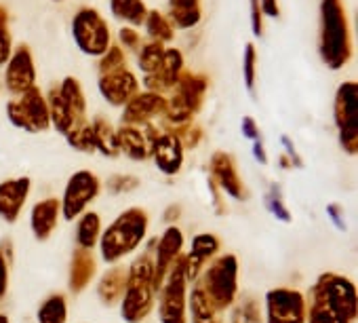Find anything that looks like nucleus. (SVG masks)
<instances>
[{"instance_id":"nucleus-18","label":"nucleus","mask_w":358,"mask_h":323,"mask_svg":"<svg viewBox=\"0 0 358 323\" xmlns=\"http://www.w3.org/2000/svg\"><path fill=\"white\" fill-rule=\"evenodd\" d=\"M30 188L32 180L28 176L0 182V218L9 224H15L30 197Z\"/></svg>"},{"instance_id":"nucleus-12","label":"nucleus","mask_w":358,"mask_h":323,"mask_svg":"<svg viewBox=\"0 0 358 323\" xmlns=\"http://www.w3.org/2000/svg\"><path fill=\"white\" fill-rule=\"evenodd\" d=\"M184 233L179 226H169L162 237L156 239L154 243V252H152V260H154V289L158 291L169 268L173 266V262L184 254Z\"/></svg>"},{"instance_id":"nucleus-11","label":"nucleus","mask_w":358,"mask_h":323,"mask_svg":"<svg viewBox=\"0 0 358 323\" xmlns=\"http://www.w3.org/2000/svg\"><path fill=\"white\" fill-rule=\"evenodd\" d=\"M264 323H306V296L291 287H276L266 294Z\"/></svg>"},{"instance_id":"nucleus-26","label":"nucleus","mask_w":358,"mask_h":323,"mask_svg":"<svg viewBox=\"0 0 358 323\" xmlns=\"http://www.w3.org/2000/svg\"><path fill=\"white\" fill-rule=\"evenodd\" d=\"M188 317L190 323H224L222 312L211 304V300L199 285H194L188 296Z\"/></svg>"},{"instance_id":"nucleus-42","label":"nucleus","mask_w":358,"mask_h":323,"mask_svg":"<svg viewBox=\"0 0 358 323\" xmlns=\"http://www.w3.org/2000/svg\"><path fill=\"white\" fill-rule=\"evenodd\" d=\"M11 55H13V39L9 28H5L0 30V66H5Z\"/></svg>"},{"instance_id":"nucleus-15","label":"nucleus","mask_w":358,"mask_h":323,"mask_svg":"<svg viewBox=\"0 0 358 323\" xmlns=\"http://www.w3.org/2000/svg\"><path fill=\"white\" fill-rule=\"evenodd\" d=\"M184 152H186V148L182 146V142H179L177 135L160 133L150 148V158L154 160V165L160 174L175 176V174L182 172Z\"/></svg>"},{"instance_id":"nucleus-38","label":"nucleus","mask_w":358,"mask_h":323,"mask_svg":"<svg viewBox=\"0 0 358 323\" xmlns=\"http://www.w3.org/2000/svg\"><path fill=\"white\" fill-rule=\"evenodd\" d=\"M124 64H127V62H124V51H122V47L110 45V49L101 55V62H99V76H101V74L116 72V70H122V68H127Z\"/></svg>"},{"instance_id":"nucleus-41","label":"nucleus","mask_w":358,"mask_h":323,"mask_svg":"<svg viewBox=\"0 0 358 323\" xmlns=\"http://www.w3.org/2000/svg\"><path fill=\"white\" fill-rule=\"evenodd\" d=\"M171 20L179 28H192L201 22V9H190V11H171Z\"/></svg>"},{"instance_id":"nucleus-29","label":"nucleus","mask_w":358,"mask_h":323,"mask_svg":"<svg viewBox=\"0 0 358 323\" xmlns=\"http://www.w3.org/2000/svg\"><path fill=\"white\" fill-rule=\"evenodd\" d=\"M101 237V218L97 212H85L76 222V243L80 249L93 252Z\"/></svg>"},{"instance_id":"nucleus-2","label":"nucleus","mask_w":358,"mask_h":323,"mask_svg":"<svg viewBox=\"0 0 358 323\" xmlns=\"http://www.w3.org/2000/svg\"><path fill=\"white\" fill-rule=\"evenodd\" d=\"M154 243H150V249H145L141 256H137L129 266V279L127 289L120 298V317L124 323H143L156 302V289H154Z\"/></svg>"},{"instance_id":"nucleus-36","label":"nucleus","mask_w":358,"mask_h":323,"mask_svg":"<svg viewBox=\"0 0 358 323\" xmlns=\"http://www.w3.org/2000/svg\"><path fill=\"white\" fill-rule=\"evenodd\" d=\"M68 144L78 150V152H95V137H93V127L91 123H83L78 127H74L68 135H66Z\"/></svg>"},{"instance_id":"nucleus-51","label":"nucleus","mask_w":358,"mask_h":323,"mask_svg":"<svg viewBox=\"0 0 358 323\" xmlns=\"http://www.w3.org/2000/svg\"><path fill=\"white\" fill-rule=\"evenodd\" d=\"M179 214H182V207H179V205H171L164 212V222H169V226H173V222L179 220Z\"/></svg>"},{"instance_id":"nucleus-9","label":"nucleus","mask_w":358,"mask_h":323,"mask_svg":"<svg viewBox=\"0 0 358 323\" xmlns=\"http://www.w3.org/2000/svg\"><path fill=\"white\" fill-rule=\"evenodd\" d=\"M72 34L78 49L87 55L101 57L110 49V28L95 9H80L72 22Z\"/></svg>"},{"instance_id":"nucleus-3","label":"nucleus","mask_w":358,"mask_h":323,"mask_svg":"<svg viewBox=\"0 0 358 323\" xmlns=\"http://www.w3.org/2000/svg\"><path fill=\"white\" fill-rule=\"evenodd\" d=\"M150 216L141 207L124 209L99 237V254L106 264H116L133 254L145 239Z\"/></svg>"},{"instance_id":"nucleus-5","label":"nucleus","mask_w":358,"mask_h":323,"mask_svg":"<svg viewBox=\"0 0 358 323\" xmlns=\"http://www.w3.org/2000/svg\"><path fill=\"white\" fill-rule=\"evenodd\" d=\"M205 296L211 300V304L224 312L228 310L238 296V260L234 254H222L215 256L213 262L205 268L196 283Z\"/></svg>"},{"instance_id":"nucleus-32","label":"nucleus","mask_w":358,"mask_h":323,"mask_svg":"<svg viewBox=\"0 0 358 323\" xmlns=\"http://www.w3.org/2000/svg\"><path fill=\"white\" fill-rule=\"evenodd\" d=\"M38 323H66L68 321V302L64 294H51L36 312Z\"/></svg>"},{"instance_id":"nucleus-27","label":"nucleus","mask_w":358,"mask_h":323,"mask_svg":"<svg viewBox=\"0 0 358 323\" xmlns=\"http://www.w3.org/2000/svg\"><path fill=\"white\" fill-rule=\"evenodd\" d=\"M57 89H59V95H62L64 104L68 106V110L76 118V123L78 125L87 123L85 121V114H87V97H85V91H83V85L78 83V78L68 76V78L62 81V85Z\"/></svg>"},{"instance_id":"nucleus-37","label":"nucleus","mask_w":358,"mask_h":323,"mask_svg":"<svg viewBox=\"0 0 358 323\" xmlns=\"http://www.w3.org/2000/svg\"><path fill=\"white\" fill-rule=\"evenodd\" d=\"M266 207H268V212H270L276 220H280V222H291V220H293V218H291V212L287 209V205H285V201H282L280 188H278L276 184H272V186H270V193L266 195Z\"/></svg>"},{"instance_id":"nucleus-46","label":"nucleus","mask_w":358,"mask_h":323,"mask_svg":"<svg viewBox=\"0 0 358 323\" xmlns=\"http://www.w3.org/2000/svg\"><path fill=\"white\" fill-rule=\"evenodd\" d=\"M243 135L247 137V139H259V129H257V123L251 118V116H245L243 118Z\"/></svg>"},{"instance_id":"nucleus-33","label":"nucleus","mask_w":358,"mask_h":323,"mask_svg":"<svg viewBox=\"0 0 358 323\" xmlns=\"http://www.w3.org/2000/svg\"><path fill=\"white\" fill-rule=\"evenodd\" d=\"M162 57H164V45L162 43H148L143 47H139V70L145 74V76H152L158 72L160 64H162Z\"/></svg>"},{"instance_id":"nucleus-35","label":"nucleus","mask_w":358,"mask_h":323,"mask_svg":"<svg viewBox=\"0 0 358 323\" xmlns=\"http://www.w3.org/2000/svg\"><path fill=\"white\" fill-rule=\"evenodd\" d=\"M145 30H148V36L154 41V43H166V41H171L173 39V26H171V22L164 18V15H160L158 11H150L148 15H145Z\"/></svg>"},{"instance_id":"nucleus-43","label":"nucleus","mask_w":358,"mask_h":323,"mask_svg":"<svg viewBox=\"0 0 358 323\" xmlns=\"http://www.w3.org/2000/svg\"><path fill=\"white\" fill-rule=\"evenodd\" d=\"M118 39H120L122 47H127V49H131V51L139 49V45H141V36H139L137 30H133V28H122V30L118 32Z\"/></svg>"},{"instance_id":"nucleus-47","label":"nucleus","mask_w":358,"mask_h":323,"mask_svg":"<svg viewBox=\"0 0 358 323\" xmlns=\"http://www.w3.org/2000/svg\"><path fill=\"white\" fill-rule=\"evenodd\" d=\"M327 214H329V218H331V222L339 228V231H345V222H343V214H341V207L339 205H335V203H331V205H327Z\"/></svg>"},{"instance_id":"nucleus-31","label":"nucleus","mask_w":358,"mask_h":323,"mask_svg":"<svg viewBox=\"0 0 358 323\" xmlns=\"http://www.w3.org/2000/svg\"><path fill=\"white\" fill-rule=\"evenodd\" d=\"M110 9L116 20L127 22L131 26H141L148 15L143 0H110Z\"/></svg>"},{"instance_id":"nucleus-25","label":"nucleus","mask_w":358,"mask_h":323,"mask_svg":"<svg viewBox=\"0 0 358 323\" xmlns=\"http://www.w3.org/2000/svg\"><path fill=\"white\" fill-rule=\"evenodd\" d=\"M127 279H129V266L122 264H112L97 281V296L106 306H112L120 302L124 289H127Z\"/></svg>"},{"instance_id":"nucleus-21","label":"nucleus","mask_w":358,"mask_h":323,"mask_svg":"<svg viewBox=\"0 0 358 323\" xmlns=\"http://www.w3.org/2000/svg\"><path fill=\"white\" fill-rule=\"evenodd\" d=\"M182 72H184V55H182V51L164 49L162 64H160L156 74L145 76V87H148V91L162 95L164 91H169V89H173L177 85Z\"/></svg>"},{"instance_id":"nucleus-13","label":"nucleus","mask_w":358,"mask_h":323,"mask_svg":"<svg viewBox=\"0 0 358 323\" xmlns=\"http://www.w3.org/2000/svg\"><path fill=\"white\" fill-rule=\"evenodd\" d=\"M158 135H160V131L152 123H145L141 127L122 125L120 129H116L118 148L131 160H145V158H150V148H152V144L156 142Z\"/></svg>"},{"instance_id":"nucleus-30","label":"nucleus","mask_w":358,"mask_h":323,"mask_svg":"<svg viewBox=\"0 0 358 323\" xmlns=\"http://www.w3.org/2000/svg\"><path fill=\"white\" fill-rule=\"evenodd\" d=\"M91 127H93V137H95V150H99L103 156H110V158L118 156L120 148H118L116 129L106 118H95Z\"/></svg>"},{"instance_id":"nucleus-53","label":"nucleus","mask_w":358,"mask_h":323,"mask_svg":"<svg viewBox=\"0 0 358 323\" xmlns=\"http://www.w3.org/2000/svg\"><path fill=\"white\" fill-rule=\"evenodd\" d=\"M280 163H282V170H289V167H293V163H291V160H289V156H280Z\"/></svg>"},{"instance_id":"nucleus-4","label":"nucleus","mask_w":358,"mask_h":323,"mask_svg":"<svg viewBox=\"0 0 358 323\" xmlns=\"http://www.w3.org/2000/svg\"><path fill=\"white\" fill-rule=\"evenodd\" d=\"M320 57L327 68L341 70L352 53L348 15L341 0H322L320 3Z\"/></svg>"},{"instance_id":"nucleus-48","label":"nucleus","mask_w":358,"mask_h":323,"mask_svg":"<svg viewBox=\"0 0 358 323\" xmlns=\"http://www.w3.org/2000/svg\"><path fill=\"white\" fill-rule=\"evenodd\" d=\"M259 7H262V15H268V18H278L280 15L278 0H259Z\"/></svg>"},{"instance_id":"nucleus-24","label":"nucleus","mask_w":358,"mask_h":323,"mask_svg":"<svg viewBox=\"0 0 358 323\" xmlns=\"http://www.w3.org/2000/svg\"><path fill=\"white\" fill-rule=\"evenodd\" d=\"M209 81L203 74H194V72H182L177 85L173 87V93L186 104V108L196 114L205 102V93H207Z\"/></svg>"},{"instance_id":"nucleus-20","label":"nucleus","mask_w":358,"mask_h":323,"mask_svg":"<svg viewBox=\"0 0 358 323\" xmlns=\"http://www.w3.org/2000/svg\"><path fill=\"white\" fill-rule=\"evenodd\" d=\"M220 249H222V241L213 233H201L192 239L190 252L184 254L188 283H192L201 277V270L207 266V262L211 258H215L220 254Z\"/></svg>"},{"instance_id":"nucleus-49","label":"nucleus","mask_w":358,"mask_h":323,"mask_svg":"<svg viewBox=\"0 0 358 323\" xmlns=\"http://www.w3.org/2000/svg\"><path fill=\"white\" fill-rule=\"evenodd\" d=\"M171 11H190V9H201L199 0H169Z\"/></svg>"},{"instance_id":"nucleus-1","label":"nucleus","mask_w":358,"mask_h":323,"mask_svg":"<svg viewBox=\"0 0 358 323\" xmlns=\"http://www.w3.org/2000/svg\"><path fill=\"white\" fill-rule=\"evenodd\" d=\"M356 312V285L343 275L322 273L308 291L306 323H354Z\"/></svg>"},{"instance_id":"nucleus-50","label":"nucleus","mask_w":358,"mask_h":323,"mask_svg":"<svg viewBox=\"0 0 358 323\" xmlns=\"http://www.w3.org/2000/svg\"><path fill=\"white\" fill-rule=\"evenodd\" d=\"M253 156H255L257 163H262V165L268 163V156H266V150H264L262 139H255V142H253Z\"/></svg>"},{"instance_id":"nucleus-8","label":"nucleus","mask_w":358,"mask_h":323,"mask_svg":"<svg viewBox=\"0 0 358 323\" xmlns=\"http://www.w3.org/2000/svg\"><path fill=\"white\" fill-rule=\"evenodd\" d=\"M7 116L15 127L28 133H41L51 127L47 97L36 85L22 93L20 99L7 104Z\"/></svg>"},{"instance_id":"nucleus-10","label":"nucleus","mask_w":358,"mask_h":323,"mask_svg":"<svg viewBox=\"0 0 358 323\" xmlns=\"http://www.w3.org/2000/svg\"><path fill=\"white\" fill-rule=\"evenodd\" d=\"M101 191V182L93 172H76L70 176L64 197L59 199L62 203V218L68 222H74L76 218H80L87 207L99 197Z\"/></svg>"},{"instance_id":"nucleus-14","label":"nucleus","mask_w":358,"mask_h":323,"mask_svg":"<svg viewBox=\"0 0 358 323\" xmlns=\"http://www.w3.org/2000/svg\"><path fill=\"white\" fill-rule=\"evenodd\" d=\"M7 72H5V85L13 95H22L28 89L36 85V68L32 53L26 45L17 47L13 55L7 62Z\"/></svg>"},{"instance_id":"nucleus-40","label":"nucleus","mask_w":358,"mask_h":323,"mask_svg":"<svg viewBox=\"0 0 358 323\" xmlns=\"http://www.w3.org/2000/svg\"><path fill=\"white\" fill-rule=\"evenodd\" d=\"M255 62H257L255 45H247L245 47V60H243V74H245V87L251 93L255 89Z\"/></svg>"},{"instance_id":"nucleus-45","label":"nucleus","mask_w":358,"mask_h":323,"mask_svg":"<svg viewBox=\"0 0 358 323\" xmlns=\"http://www.w3.org/2000/svg\"><path fill=\"white\" fill-rule=\"evenodd\" d=\"M9 291V260L0 252V298H5Z\"/></svg>"},{"instance_id":"nucleus-44","label":"nucleus","mask_w":358,"mask_h":323,"mask_svg":"<svg viewBox=\"0 0 358 323\" xmlns=\"http://www.w3.org/2000/svg\"><path fill=\"white\" fill-rule=\"evenodd\" d=\"M251 24H253V34L262 36L264 34V15H262V7H259V0H251Z\"/></svg>"},{"instance_id":"nucleus-54","label":"nucleus","mask_w":358,"mask_h":323,"mask_svg":"<svg viewBox=\"0 0 358 323\" xmlns=\"http://www.w3.org/2000/svg\"><path fill=\"white\" fill-rule=\"evenodd\" d=\"M0 323H9V317H7V315H3V312H0Z\"/></svg>"},{"instance_id":"nucleus-34","label":"nucleus","mask_w":358,"mask_h":323,"mask_svg":"<svg viewBox=\"0 0 358 323\" xmlns=\"http://www.w3.org/2000/svg\"><path fill=\"white\" fill-rule=\"evenodd\" d=\"M228 323H264V315H262V306L255 298H243L230 315Z\"/></svg>"},{"instance_id":"nucleus-17","label":"nucleus","mask_w":358,"mask_h":323,"mask_svg":"<svg viewBox=\"0 0 358 323\" xmlns=\"http://www.w3.org/2000/svg\"><path fill=\"white\" fill-rule=\"evenodd\" d=\"M211 182L222 188L228 197L243 201L245 199V186L241 182L236 163H234V156L228 152H213L211 156Z\"/></svg>"},{"instance_id":"nucleus-16","label":"nucleus","mask_w":358,"mask_h":323,"mask_svg":"<svg viewBox=\"0 0 358 323\" xmlns=\"http://www.w3.org/2000/svg\"><path fill=\"white\" fill-rule=\"evenodd\" d=\"M99 93L103 95V99L110 106L122 108L133 95L139 93V81L135 78V74L129 68L110 72V74H101L99 76Z\"/></svg>"},{"instance_id":"nucleus-19","label":"nucleus","mask_w":358,"mask_h":323,"mask_svg":"<svg viewBox=\"0 0 358 323\" xmlns=\"http://www.w3.org/2000/svg\"><path fill=\"white\" fill-rule=\"evenodd\" d=\"M164 104H166V97H162L158 93H152V91L137 93L122 106V125L141 127V125L150 123L152 118L162 116Z\"/></svg>"},{"instance_id":"nucleus-28","label":"nucleus","mask_w":358,"mask_h":323,"mask_svg":"<svg viewBox=\"0 0 358 323\" xmlns=\"http://www.w3.org/2000/svg\"><path fill=\"white\" fill-rule=\"evenodd\" d=\"M47 106H49V121H51V125L55 127V131L68 135L74 127H78L76 118L72 116V112H70L68 106L64 104V99H62L57 87H53V89L49 91Z\"/></svg>"},{"instance_id":"nucleus-39","label":"nucleus","mask_w":358,"mask_h":323,"mask_svg":"<svg viewBox=\"0 0 358 323\" xmlns=\"http://www.w3.org/2000/svg\"><path fill=\"white\" fill-rule=\"evenodd\" d=\"M139 186V178L135 176H127V174H116L108 180L106 188L108 193L112 195H124V193H131Z\"/></svg>"},{"instance_id":"nucleus-52","label":"nucleus","mask_w":358,"mask_h":323,"mask_svg":"<svg viewBox=\"0 0 358 323\" xmlns=\"http://www.w3.org/2000/svg\"><path fill=\"white\" fill-rule=\"evenodd\" d=\"M7 20H9L7 9H5V7H0V30H5V28H7Z\"/></svg>"},{"instance_id":"nucleus-7","label":"nucleus","mask_w":358,"mask_h":323,"mask_svg":"<svg viewBox=\"0 0 358 323\" xmlns=\"http://www.w3.org/2000/svg\"><path fill=\"white\" fill-rule=\"evenodd\" d=\"M333 112L339 146L343 148V152L354 156L358 152V85L354 81H345L339 85Z\"/></svg>"},{"instance_id":"nucleus-23","label":"nucleus","mask_w":358,"mask_h":323,"mask_svg":"<svg viewBox=\"0 0 358 323\" xmlns=\"http://www.w3.org/2000/svg\"><path fill=\"white\" fill-rule=\"evenodd\" d=\"M97 275V260L89 249H74L68 270V289L72 294L85 291Z\"/></svg>"},{"instance_id":"nucleus-22","label":"nucleus","mask_w":358,"mask_h":323,"mask_svg":"<svg viewBox=\"0 0 358 323\" xmlns=\"http://www.w3.org/2000/svg\"><path fill=\"white\" fill-rule=\"evenodd\" d=\"M62 218V203L55 197L38 201L30 212V228L36 241H49Z\"/></svg>"},{"instance_id":"nucleus-6","label":"nucleus","mask_w":358,"mask_h":323,"mask_svg":"<svg viewBox=\"0 0 358 323\" xmlns=\"http://www.w3.org/2000/svg\"><path fill=\"white\" fill-rule=\"evenodd\" d=\"M156 294L160 323H188V277L184 254L173 262Z\"/></svg>"}]
</instances>
